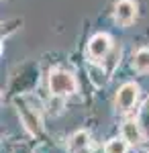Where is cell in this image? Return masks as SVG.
I'll return each mask as SVG.
<instances>
[{"mask_svg":"<svg viewBox=\"0 0 149 153\" xmlns=\"http://www.w3.org/2000/svg\"><path fill=\"white\" fill-rule=\"evenodd\" d=\"M14 108H16V114H19V120H21L23 129L35 139L41 137L43 135V110H45V104L35 100L31 94H27L14 100Z\"/></svg>","mask_w":149,"mask_h":153,"instance_id":"cell-1","label":"cell"},{"mask_svg":"<svg viewBox=\"0 0 149 153\" xmlns=\"http://www.w3.org/2000/svg\"><path fill=\"white\" fill-rule=\"evenodd\" d=\"M147 153H149V151H147Z\"/></svg>","mask_w":149,"mask_h":153,"instance_id":"cell-13","label":"cell"},{"mask_svg":"<svg viewBox=\"0 0 149 153\" xmlns=\"http://www.w3.org/2000/svg\"><path fill=\"white\" fill-rule=\"evenodd\" d=\"M112 49H115V45H112V39H110L108 33H96V35L90 37V41H88V45H86L88 61H98V63H102Z\"/></svg>","mask_w":149,"mask_h":153,"instance_id":"cell-4","label":"cell"},{"mask_svg":"<svg viewBox=\"0 0 149 153\" xmlns=\"http://www.w3.org/2000/svg\"><path fill=\"white\" fill-rule=\"evenodd\" d=\"M69 153H84L92 147V137L86 129H78L74 131L72 135L68 137V143H66Z\"/></svg>","mask_w":149,"mask_h":153,"instance_id":"cell-7","label":"cell"},{"mask_svg":"<svg viewBox=\"0 0 149 153\" xmlns=\"http://www.w3.org/2000/svg\"><path fill=\"white\" fill-rule=\"evenodd\" d=\"M129 149H131L129 141L123 135H118V137H110L108 141L104 143L102 153H129Z\"/></svg>","mask_w":149,"mask_h":153,"instance_id":"cell-10","label":"cell"},{"mask_svg":"<svg viewBox=\"0 0 149 153\" xmlns=\"http://www.w3.org/2000/svg\"><path fill=\"white\" fill-rule=\"evenodd\" d=\"M47 86H49V94L68 98V96H74L78 92V78L74 76V71L63 70V68H55V70L49 71Z\"/></svg>","mask_w":149,"mask_h":153,"instance_id":"cell-2","label":"cell"},{"mask_svg":"<svg viewBox=\"0 0 149 153\" xmlns=\"http://www.w3.org/2000/svg\"><path fill=\"white\" fill-rule=\"evenodd\" d=\"M139 92H141V88L137 82L121 84L115 92V110L118 114H125V117L133 114V110L139 102Z\"/></svg>","mask_w":149,"mask_h":153,"instance_id":"cell-3","label":"cell"},{"mask_svg":"<svg viewBox=\"0 0 149 153\" xmlns=\"http://www.w3.org/2000/svg\"><path fill=\"white\" fill-rule=\"evenodd\" d=\"M86 71H88V80L92 82V86H94V88H104V86L108 84L110 71L104 68V63H98V61H88Z\"/></svg>","mask_w":149,"mask_h":153,"instance_id":"cell-8","label":"cell"},{"mask_svg":"<svg viewBox=\"0 0 149 153\" xmlns=\"http://www.w3.org/2000/svg\"><path fill=\"white\" fill-rule=\"evenodd\" d=\"M133 70L137 74H149V47H139L133 53V61H131Z\"/></svg>","mask_w":149,"mask_h":153,"instance_id":"cell-9","label":"cell"},{"mask_svg":"<svg viewBox=\"0 0 149 153\" xmlns=\"http://www.w3.org/2000/svg\"><path fill=\"white\" fill-rule=\"evenodd\" d=\"M137 19V2L135 0H118L115 4V21L121 27H129Z\"/></svg>","mask_w":149,"mask_h":153,"instance_id":"cell-6","label":"cell"},{"mask_svg":"<svg viewBox=\"0 0 149 153\" xmlns=\"http://www.w3.org/2000/svg\"><path fill=\"white\" fill-rule=\"evenodd\" d=\"M131 147H139L141 143L145 141V127L139 118H125L123 125H121V133Z\"/></svg>","mask_w":149,"mask_h":153,"instance_id":"cell-5","label":"cell"},{"mask_svg":"<svg viewBox=\"0 0 149 153\" xmlns=\"http://www.w3.org/2000/svg\"><path fill=\"white\" fill-rule=\"evenodd\" d=\"M63 110H66V98L55 94L49 96V100L45 102V112H49L51 117H59Z\"/></svg>","mask_w":149,"mask_h":153,"instance_id":"cell-11","label":"cell"},{"mask_svg":"<svg viewBox=\"0 0 149 153\" xmlns=\"http://www.w3.org/2000/svg\"><path fill=\"white\" fill-rule=\"evenodd\" d=\"M102 63H104V68H106V70L112 74V70L116 68V63H121V49H116V47H115L112 51H110V53H108V57L104 59Z\"/></svg>","mask_w":149,"mask_h":153,"instance_id":"cell-12","label":"cell"}]
</instances>
